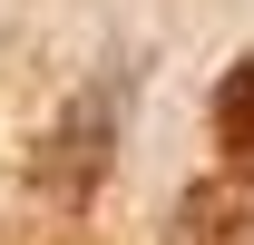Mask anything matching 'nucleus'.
<instances>
[{
	"label": "nucleus",
	"mask_w": 254,
	"mask_h": 245,
	"mask_svg": "<svg viewBox=\"0 0 254 245\" xmlns=\"http://www.w3.org/2000/svg\"><path fill=\"white\" fill-rule=\"evenodd\" d=\"M215 147L235 177H254V59L225 69V89H215Z\"/></svg>",
	"instance_id": "obj_2"
},
{
	"label": "nucleus",
	"mask_w": 254,
	"mask_h": 245,
	"mask_svg": "<svg viewBox=\"0 0 254 245\" xmlns=\"http://www.w3.org/2000/svg\"><path fill=\"white\" fill-rule=\"evenodd\" d=\"M166 245H254V196H245V177L195 186L186 206H176V236H166Z\"/></svg>",
	"instance_id": "obj_1"
}]
</instances>
